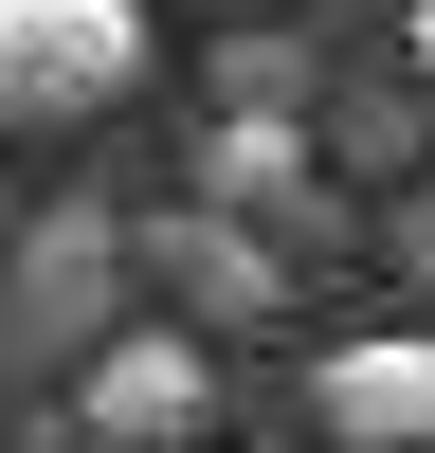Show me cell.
I'll return each instance as SVG.
<instances>
[{"instance_id": "cell-1", "label": "cell", "mask_w": 435, "mask_h": 453, "mask_svg": "<svg viewBox=\"0 0 435 453\" xmlns=\"http://www.w3.org/2000/svg\"><path fill=\"white\" fill-rule=\"evenodd\" d=\"M145 0H0V145H55V127H109L145 91Z\"/></svg>"}, {"instance_id": "cell-2", "label": "cell", "mask_w": 435, "mask_h": 453, "mask_svg": "<svg viewBox=\"0 0 435 453\" xmlns=\"http://www.w3.org/2000/svg\"><path fill=\"white\" fill-rule=\"evenodd\" d=\"M72 435L91 453H200L218 435V345H181V326H109L91 363H72Z\"/></svg>"}, {"instance_id": "cell-3", "label": "cell", "mask_w": 435, "mask_h": 453, "mask_svg": "<svg viewBox=\"0 0 435 453\" xmlns=\"http://www.w3.org/2000/svg\"><path fill=\"white\" fill-rule=\"evenodd\" d=\"M109 290H127V236H109V218H36L19 273H0V363H91L109 326H127Z\"/></svg>"}, {"instance_id": "cell-4", "label": "cell", "mask_w": 435, "mask_h": 453, "mask_svg": "<svg viewBox=\"0 0 435 453\" xmlns=\"http://www.w3.org/2000/svg\"><path fill=\"white\" fill-rule=\"evenodd\" d=\"M309 418H326V453H435V326H362V345H326Z\"/></svg>"}, {"instance_id": "cell-5", "label": "cell", "mask_w": 435, "mask_h": 453, "mask_svg": "<svg viewBox=\"0 0 435 453\" xmlns=\"http://www.w3.org/2000/svg\"><path fill=\"white\" fill-rule=\"evenodd\" d=\"M145 290L181 309V345H218V326H272V309H290V273L236 236V218H164V236H145Z\"/></svg>"}, {"instance_id": "cell-6", "label": "cell", "mask_w": 435, "mask_h": 453, "mask_svg": "<svg viewBox=\"0 0 435 453\" xmlns=\"http://www.w3.org/2000/svg\"><path fill=\"white\" fill-rule=\"evenodd\" d=\"M200 200L218 218H309V145H290L272 109H236V127L200 145Z\"/></svg>"}, {"instance_id": "cell-7", "label": "cell", "mask_w": 435, "mask_h": 453, "mask_svg": "<svg viewBox=\"0 0 435 453\" xmlns=\"http://www.w3.org/2000/svg\"><path fill=\"white\" fill-rule=\"evenodd\" d=\"M399 36H417V91H435V0H417V19H399Z\"/></svg>"}, {"instance_id": "cell-8", "label": "cell", "mask_w": 435, "mask_h": 453, "mask_svg": "<svg viewBox=\"0 0 435 453\" xmlns=\"http://www.w3.org/2000/svg\"><path fill=\"white\" fill-rule=\"evenodd\" d=\"M218 19H254V0H218Z\"/></svg>"}]
</instances>
